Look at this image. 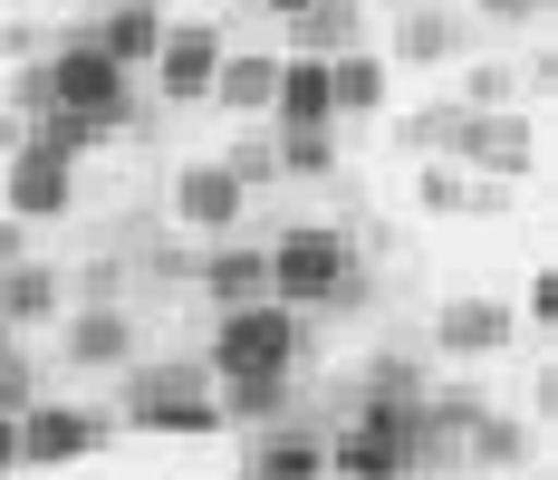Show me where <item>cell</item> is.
Listing matches in <instances>:
<instances>
[{
    "instance_id": "cell-1",
    "label": "cell",
    "mask_w": 558,
    "mask_h": 480,
    "mask_svg": "<svg viewBox=\"0 0 558 480\" xmlns=\"http://www.w3.org/2000/svg\"><path fill=\"white\" fill-rule=\"evenodd\" d=\"M424 461V394H356L347 432L328 442V480H404Z\"/></svg>"
},
{
    "instance_id": "cell-2",
    "label": "cell",
    "mask_w": 558,
    "mask_h": 480,
    "mask_svg": "<svg viewBox=\"0 0 558 480\" xmlns=\"http://www.w3.org/2000/svg\"><path fill=\"white\" fill-rule=\"evenodd\" d=\"M203 366L213 384H251V374H289L299 366V308H279V298H241L213 318V346H203Z\"/></svg>"
},
{
    "instance_id": "cell-3",
    "label": "cell",
    "mask_w": 558,
    "mask_h": 480,
    "mask_svg": "<svg viewBox=\"0 0 558 480\" xmlns=\"http://www.w3.org/2000/svg\"><path fill=\"white\" fill-rule=\"evenodd\" d=\"M270 298L279 308H337V298H356V250L337 241L328 221H289L270 241Z\"/></svg>"
},
{
    "instance_id": "cell-4",
    "label": "cell",
    "mask_w": 558,
    "mask_h": 480,
    "mask_svg": "<svg viewBox=\"0 0 558 480\" xmlns=\"http://www.w3.org/2000/svg\"><path fill=\"white\" fill-rule=\"evenodd\" d=\"M231 414L203 384V366H145L125 384V432H165V442H213Z\"/></svg>"
},
{
    "instance_id": "cell-5",
    "label": "cell",
    "mask_w": 558,
    "mask_h": 480,
    "mask_svg": "<svg viewBox=\"0 0 558 480\" xmlns=\"http://www.w3.org/2000/svg\"><path fill=\"white\" fill-rule=\"evenodd\" d=\"M49 97L68 115H107L116 135L145 125V115H135V67H116V58L97 49V29H77V39H58V49H49Z\"/></svg>"
},
{
    "instance_id": "cell-6",
    "label": "cell",
    "mask_w": 558,
    "mask_h": 480,
    "mask_svg": "<svg viewBox=\"0 0 558 480\" xmlns=\"http://www.w3.org/2000/svg\"><path fill=\"white\" fill-rule=\"evenodd\" d=\"M222 58H231L222 20H173L145 77H155V97H165V107H213V77H222Z\"/></svg>"
},
{
    "instance_id": "cell-7",
    "label": "cell",
    "mask_w": 558,
    "mask_h": 480,
    "mask_svg": "<svg viewBox=\"0 0 558 480\" xmlns=\"http://www.w3.org/2000/svg\"><path fill=\"white\" fill-rule=\"evenodd\" d=\"M107 414H87V404H29L20 414V471H68V461H87V452H107Z\"/></svg>"
},
{
    "instance_id": "cell-8",
    "label": "cell",
    "mask_w": 558,
    "mask_h": 480,
    "mask_svg": "<svg viewBox=\"0 0 558 480\" xmlns=\"http://www.w3.org/2000/svg\"><path fill=\"white\" fill-rule=\"evenodd\" d=\"M241 212H251V183H241L222 155H193L183 173H173V221H183V231L231 241V231H241Z\"/></svg>"
},
{
    "instance_id": "cell-9",
    "label": "cell",
    "mask_w": 558,
    "mask_h": 480,
    "mask_svg": "<svg viewBox=\"0 0 558 480\" xmlns=\"http://www.w3.org/2000/svg\"><path fill=\"white\" fill-rule=\"evenodd\" d=\"M68 202H77V163L39 155V145H20V155L0 163V212H20L29 231H39V221H58Z\"/></svg>"
},
{
    "instance_id": "cell-10",
    "label": "cell",
    "mask_w": 558,
    "mask_h": 480,
    "mask_svg": "<svg viewBox=\"0 0 558 480\" xmlns=\"http://www.w3.org/2000/svg\"><path fill=\"white\" fill-rule=\"evenodd\" d=\"M279 135H328L337 125V87H328V58L308 49H279V107H270Z\"/></svg>"
},
{
    "instance_id": "cell-11",
    "label": "cell",
    "mask_w": 558,
    "mask_h": 480,
    "mask_svg": "<svg viewBox=\"0 0 558 480\" xmlns=\"http://www.w3.org/2000/svg\"><path fill=\"white\" fill-rule=\"evenodd\" d=\"M452 163H472L482 183H520L530 173V115H510V107H492V115H462V135H452Z\"/></svg>"
},
{
    "instance_id": "cell-12",
    "label": "cell",
    "mask_w": 558,
    "mask_h": 480,
    "mask_svg": "<svg viewBox=\"0 0 558 480\" xmlns=\"http://www.w3.org/2000/svg\"><path fill=\"white\" fill-rule=\"evenodd\" d=\"M510 336H520V308H501V298H452V308H434V356H452V366L501 356Z\"/></svg>"
},
{
    "instance_id": "cell-13",
    "label": "cell",
    "mask_w": 558,
    "mask_h": 480,
    "mask_svg": "<svg viewBox=\"0 0 558 480\" xmlns=\"http://www.w3.org/2000/svg\"><path fill=\"white\" fill-rule=\"evenodd\" d=\"M58 356L68 366H125L135 356V318L125 308H68L58 318Z\"/></svg>"
},
{
    "instance_id": "cell-14",
    "label": "cell",
    "mask_w": 558,
    "mask_h": 480,
    "mask_svg": "<svg viewBox=\"0 0 558 480\" xmlns=\"http://www.w3.org/2000/svg\"><path fill=\"white\" fill-rule=\"evenodd\" d=\"M0 318H10V327H49V318H68V269H49V260H10V269H0Z\"/></svg>"
},
{
    "instance_id": "cell-15",
    "label": "cell",
    "mask_w": 558,
    "mask_h": 480,
    "mask_svg": "<svg viewBox=\"0 0 558 480\" xmlns=\"http://www.w3.org/2000/svg\"><path fill=\"white\" fill-rule=\"evenodd\" d=\"M366 10H376V0H308V10L289 20V49H308V58L366 49Z\"/></svg>"
},
{
    "instance_id": "cell-16",
    "label": "cell",
    "mask_w": 558,
    "mask_h": 480,
    "mask_svg": "<svg viewBox=\"0 0 558 480\" xmlns=\"http://www.w3.org/2000/svg\"><path fill=\"white\" fill-rule=\"evenodd\" d=\"M165 10H155V0H116L107 20H97V49L116 58V67H135V77H145V67H155V49H165Z\"/></svg>"
},
{
    "instance_id": "cell-17",
    "label": "cell",
    "mask_w": 558,
    "mask_h": 480,
    "mask_svg": "<svg viewBox=\"0 0 558 480\" xmlns=\"http://www.w3.org/2000/svg\"><path fill=\"white\" fill-rule=\"evenodd\" d=\"M241 480H328V442L299 423H270L260 442H251V471Z\"/></svg>"
},
{
    "instance_id": "cell-18",
    "label": "cell",
    "mask_w": 558,
    "mask_h": 480,
    "mask_svg": "<svg viewBox=\"0 0 558 480\" xmlns=\"http://www.w3.org/2000/svg\"><path fill=\"white\" fill-rule=\"evenodd\" d=\"M203 298H213V308H241V298H270V250H241V241H213V250H203Z\"/></svg>"
},
{
    "instance_id": "cell-19",
    "label": "cell",
    "mask_w": 558,
    "mask_h": 480,
    "mask_svg": "<svg viewBox=\"0 0 558 480\" xmlns=\"http://www.w3.org/2000/svg\"><path fill=\"white\" fill-rule=\"evenodd\" d=\"M213 107H222V115H270V107H279V58L231 49L222 77H213Z\"/></svg>"
},
{
    "instance_id": "cell-20",
    "label": "cell",
    "mask_w": 558,
    "mask_h": 480,
    "mask_svg": "<svg viewBox=\"0 0 558 480\" xmlns=\"http://www.w3.org/2000/svg\"><path fill=\"white\" fill-rule=\"evenodd\" d=\"M328 87H337V115H386L395 58L386 49H347V58H328Z\"/></svg>"
},
{
    "instance_id": "cell-21",
    "label": "cell",
    "mask_w": 558,
    "mask_h": 480,
    "mask_svg": "<svg viewBox=\"0 0 558 480\" xmlns=\"http://www.w3.org/2000/svg\"><path fill=\"white\" fill-rule=\"evenodd\" d=\"M107 135H116L107 115H68V107H49L39 125H29V145H39V155H58V163H87Z\"/></svg>"
},
{
    "instance_id": "cell-22",
    "label": "cell",
    "mask_w": 558,
    "mask_h": 480,
    "mask_svg": "<svg viewBox=\"0 0 558 480\" xmlns=\"http://www.w3.org/2000/svg\"><path fill=\"white\" fill-rule=\"evenodd\" d=\"M462 461H482V471H520V461H530V432L510 423V414H482L472 442H462Z\"/></svg>"
},
{
    "instance_id": "cell-23",
    "label": "cell",
    "mask_w": 558,
    "mask_h": 480,
    "mask_svg": "<svg viewBox=\"0 0 558 480\" xmlns=\"http://www.w3.org/2000/svg\"><path fill=\"white\" fill-rule=\"evenodd\" d=\"M279 404H289V374H251V384H222V414H231V423H251V432H270V423H279Z\"/></svg>"
},
{
    "instance_id": "cell-24",
    "label": "cell",
    "mask_w": 558,
    "mask_h": 480,
    "mask_svg": "<svg viewBox=\"0 0 558 480\" xmlns=\"http://www.w3.org/2000/svg\"><path fill=\"white\" fill-rule=\"evenodd\" d=\"M414 193H424V212H462V202H501V193H492V183H472L462 163H424V183H414Z\"/></svg>"
},
{
    "instance_id": "cell-25",
    "label": "cell",
    "mask_w": 558,
    "mask_h": 480,
    "mask_svg": "<svg viewBox=\"0 0 558 480\" xmlns=\"http://www.w3.org/2000/svg\"><path fill=\"white\" fill-rule=\"evenodd\" d=\"M462 115H472V107H424V115H404V125H395V145H404V155H452Z\"/></svg>"
},
{
    "instance_id": "cell-26",
    "label": "cell",
    "mask_w": 558,
    "mask_h": 480,
    "mask_svg": "<svg viewBox=\"0 0 558 480\" xmlns=\"http://www.w3.org/2000/svg\"><path fill=\"white\" fill-rule=\"evenodd\" d=\"M279 173H299V183H328V173H337V145H328V135H279Z\"/></svg>"
},
{
    "instance_id": "cell-27",
    "label": "cell",
    "mask_w": 558,
    "mask_h": 480,
    "mask_svg": "<svg viewBox=\"0 0 558 480\" xmlns=\"http://www.w3.org/2000/svg\"><path fill=\"white\" fill-rule=\"evenodd\" d=\"M0 107L20 115V125H39V115L58 107V97H49V58H29V67H20V77H10V97H0Z\"/></svg>"
},
{
    "instance_id": "cell-28",
    "label": "cell",
    "mask_w": 558,
    "mask_h": 480,
    "mask_svg": "<svg viewBox=\"0 0 558 480\" xmlns=\"http://www.w3.org/2000/svg\"><path fill=\"white\" fill-rule=\"evenodd\" d=\"M231 173H241V183H251V193H260V183H279V135H251V145H231Z\"/></svg>"
},
{
    "instance_id": "cell-29",
    "label": "cell",
    "mask_w": 558,
    "mask_h": 480,
    "mask_svg": "<svg viewBox=\"0 0 558 480\" xmlns=\"http://www.w3.org/2000/svg\"><path fill=\"white\" fill-rule=\"evenodd\" d=\"M395 49H404V58H444V49H452V29L434 20V10H404V29H395Z\"/></svg>"
},
{
    "instance_id": "cell-30",
    "label": "cell",
    "mask_w": 558,
    "mask_h": 480,
    "mask_svg": "<svg viewBox=\"0 0 558 480\" xmlns=\"http://www.w3.org/2000/svg\"><path fill=\"white\" fill-rule=\"evenodd\" d=\"M462 107H472V115L510 107V67H472V87H462Z\"/></svg>"
},
{
    "instance_id": "cell-31",
    "label": "cell",
    "mask_w": 558,
    "mask_h": 480,
    "mask_svg": "<svg viewBox=\"0 0 558 480\" xmlns=\"http://www.w3.org/2000/svg\"><path fill=\"white\" fill-rule=\"evenodd\" d=\"M29 404H39V374L10 356V366H0V414H29Z\"/></svg>"
},
{
    "instance_id": "cell-32",
    "label": "cell",
    "mask_w": 558,
    "mask_h": 480,
    "mask_svg": "<svg viewBox=\"0 0 558 480\" xmlns=\"http://www.w3.org/2000/svg\"><path fill=\"white\" fill-rule=\"evenodd\" d=\"M366 394H414V356H376L366 366Z\"/></svg>"
},
{
    "instance_id": "cell-33",
    "label": "cell",
    "mask_w": 558,
    "mask_h": 480,
    "mask_svg": "<svg viewBox=\"0 0 558 480\" xmlns=\"http://www.w3.org/2000/svg\"><path fill=\"white\" fill-rule=\"evenodd\" d=\"M0 58H20V67H29V58H49V39H39V20H10V29H0Z\"/></svg>"
},
{
    "instance_id": "cell-34",
    "label": "cell",
    "mask_w": 558,
    "mask_h": 480,
    "mask_svg": "<svg viewBox=\"0 0 558 480\" xmlns=\"http://www.w3.org/2000/svg\"><path fill=\"white\" fill-rule=\"evenodd\" d=\"M520 318H539V327H558V260L539 269V279H530V308H520Z\"/></svg>"
},
{
    "instance_id": "cell-35",
    "label": "cell",
    "mask_w": 558,
    "mask_h": 480,
    "mask_svg": "<svg viewBox=\"0 0 558 480\" xmlns=\"http://www.w3.org/2000/svg\"><path fill=\"white\" fill-rule=\"evenodd\" d=\"M10 260H29V221H20V212H0V269H10Z\"/></svg>"
},
{
    "instance_id": "cell-36",
    "label": "cell",
    "mask_w": 558,
    "mask_h": 480,
    "mask_svg": "<svg viewBox=\"0 0 558 480\" xmlns=\"http://www.w3.org/2000/svg\"><path fill=\"white\" fill-rule=\"evenodd\" d=\"M20 145H29V125H20V115H10V107H0V163H10V155H20Z\"/></svg>"
},
{
    "instance_id": "cell-37",
    "label": "cell",
    "mask_w": 558,
    "mask_h": 480,
    "mask_svg": "<svg viewBox=\"0 0 558 480\" xmlns=\"http://www.w3.org/2000/svg\"><path fill=\"white\" fill-rule=\"evenodd\" d=\"M0 471H20V414H0Z\"/></svg>"
},
{
    "instance_id": "cell-38",
    "label": "cell",
    "mask_w": 558,
    "mask_h": 480,
    "mask_svg": "<svg viewBox=\"0 0 558 480\" xmlns=\"http://www.w3.org/2000/svg\"><path fill=\"white\" fill-rule=\"evenodd\" d=\"M482 10H492V20H530L539 0H482Z\"/></svg>"
},
{
    "instance_id": "cell-39",
    "label": "cell",
    "mask_w": 558,
    "mask_h": 480,
    "mask_svg": "<svg viewBox=\"0 0 558 480\" xmlns=\"http://www.w3.org/2000/svg\"><path fill=\"white\" fill-rule=\"evenodd\" d=\"M260 10H270V20H299V10H308V0H260Z\"/></svg>"
},
{
    "instance_id": "cell-40",
    "label": "cell",
    "mask_w": 558,
    "mask_h": 480,
    "mask_svg": "<svg viewBox=\"0 0 558 480\" xmlns=\"http://www.w3.org/2000/svg\"><path fill=\"white\" fill-rule=\"evenodd\" d=\"M539 87H558V49H549V58H539Z\"/></svg>"
},
{
    "instance_id": "cell-41",
    "label": "cell",
    "mask_w": 558,
    "mask_h": 480,
    "mask_svg": "<svg viewBox=\"0 0 558 480\" xmlns=\"http://www.w3.org/2000/svg\"><path fill=\"white\" fill-rule=\"evenodd\" d=\"M0 366H10V318H0Z\"/></svg>"
},
{
    "instance_id": "cell-42",
    "label": "cell",
    "mask_w": 558,
    "mask_h": 480,
    "mask_svg": "<svg viewBox=\"0 0 558 480\" xmlns=\"http://www.w3.org/2000/svg\"><path fill=\"white\" fill-rule=\"evenodd\" d=\"M549 414H558V366H549Z\"/></svg>"
},
{
    "instance_id": "cell-43",
    "label": "cell",
    "mask_w": 558,
    "mask_h": 480,
    "mask_svg": "<svg viewBox=\"0 0 558 480\" xmlns=\"http://www.w3.org/2000/svg\"><path fill=\"white\" fill-rule=\"evenodd\" d=\"M29 10H58V0H29Z\"/></svg>"
},
{
    "instance_id": "cell-44",
    "label": "cell",
    "mask_w": 558,
    "mask_h": 480,
    "mask_svg": "<svg viewBox=\"0 0 558 480\" xmlns=\"http://www.w3.org/2000/svg\"><path fill=\"white\" fill-rule=\"evenodd\" d=\"M539 10H558V0H539Z\"/></svg>"
}]
</instances>
